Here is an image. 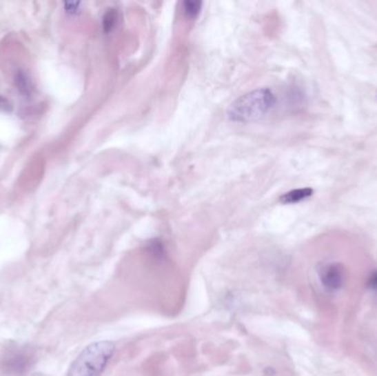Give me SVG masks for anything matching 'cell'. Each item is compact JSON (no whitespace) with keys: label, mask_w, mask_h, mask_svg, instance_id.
I'll return each mask as SVG.
<instances>
[{"label":"cell","mask_w":377,"mask_h":376,"mask_svg":"<svg viewBox=\"0 0 377 376\" xmlns=\"http://www.w3.org/2000/svg\"><path fill=\"white\" fill-rule=\"evenodd\" d=\"M276 97L269 88H257L232 103L227 116L235 123L259 121L275 108Z\"/></svg>","instance_id":"cell-1"},{"label":"cell","mask_w":377,"mask_h":376,"mask_svg":"<svg viewBox=\"0 0 377 376\" xmlns=\"http://www.w3.org/2000/svg\"><path fill=\"white\" fill-rule=\"evenodd\" d=\"M115 352L113 341H96L88 344L72 363L68 376H102Z\"/></svg>","instance_id":"cell-2"},{"label":"cell","mask_w":377,"mask_h":376,"mask_svg":"<svg viewBox=\"0 0 377 376\" xmlns=\"http://www.w3.org/2000/svg\"><path fill=\"white\" fill-rule=\"evenodd\" d=\"M36 363V352L29 346L8 349L0 360V371L5 376H26Z\"/></svg>","instance_id":"cell-3"},{"label":"cell","mask_w":377,"mask_h":376,"mask_svg":"<svg viewBox=\"0 0 377 376\" xmlns=\"http://www.w3.org/2000/svg\"><path fill=\"white\" fill-rule=\"evenodd\" d=\"M320 280L328 290H336L341 288L343 284V272L338 264L325 265L319 272Z\"/></svg>","instance_id":"cell-4"},{"label":"cell","mask_w":377,"mask_h":376,"mask_svg":"<svg viewBox=\"0 0 377 376\" xmlns=\"http://www.w3.org/2000/svg\"><path fill=\"white\" fill-rule=\"evenodd\" d=\"M312 195H314V190L312 188H303V189L292 190L289 192L285 193L281 195L279 200L281 204H294L310 198Z\"/></svg>","instance_id":"cell-5"},{"label":"cell","mask_w":377,"mask_h":376,"mask_svg":"<svg viewBox=\"0 0 377 376\" xmlns=\"http://www.w3.org/2000/svg\"><path fill=\"white\" fill-rule=\"evenodd\" d=\"M119 21V12L115 9H110L108 12L104 14L103 19V28L105 32H110L115 28L116 23Z\"/></svg>","instance_id":"cell-6"},{"label":"cell","mask_w":377,"mask_h":376,"mask_svg":"<svg viewBox=\"0 0 377 376\" xmlns=\"http://www.w3.org/2000/svg\"><path fill=\"white\" fill-rule=\"evenodd\" d=\"M201 1H185L183 3V9H185V14L187 17H192V18L198 14V12L201 10Z\"/></svg>","instance_id":"cell-7"},{"label":"cell","mask_w":377,"mask_h":376,"mask_svg":"<svg viewBox=\"0 0 377 376\" xmlns=\"http://www.w3.org/2000/svg\"><path fill=\"white\" fill-rule=\"evenodd\" d=\"M148 250L154 258H163L165 257V248L161 243L158 241H152L148 246Z\"/></svg>","instance_id":"cell-8"},{"label":"cell","mask_w":377,"mask_h":376,"mask_svg":"<svg viewBox=\"0 0 377 376\" xmlns=\"http://www.w3.org/2000/svg\"><path fill=\"white\" fill-rule=\"evenodd\" d=\"M17 82H18V86H19L20 91L23 92L25 94H28V92L30 91V83H29V81H28L25 75L20 73V75L17 77Z\"/></svg>","instance_id":"cell-9"},{"label":"cell","mask_w":377,"mask_h":376,"mask_svg":"<svg viewBox=\"0 0 377 376\" xmlns=\"http://www.w3.org/2000/svg\"><path fill=\"white\" fill-rule=\"evenodd\" d=\"M80 3H64V9H65L66 12L75 14L80 9Z\"/></svg>","instance_id":"cell-10"},{"label":"cell","mask_w":377,"mask_h":376,"mask_svg":"<svg viewBox=\"0 0 377 376\" xmlns=\"http://www.w3.org/2000/svg\"><path fill=\"white\" fill-rule=\"evenodd\" d=\"M367 286L369 289L377 291V270L372 273V275L369 276V280H367Z\"/></svg>","instance_id":"cell-11"},{"label":"cell","mask_w":377,"mask_h":376,"mask_svg":"<svg viewBox=\"0 0 377 376\" xmlns=\"http://www.w3.org/2000/svg\"><path fill=\"white\" fill-rule=\"evenodd\" d=\"M9 104L7 101H6L3 97H0V108H3V110H7L8 108Z\"/></svg>","instance_id":"cell-12"}]
</instances>
